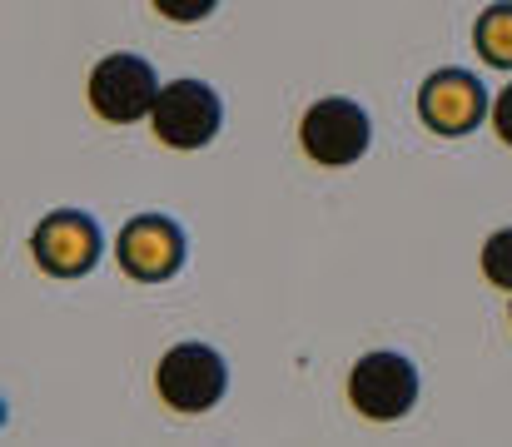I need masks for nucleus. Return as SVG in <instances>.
Instances as JSON below:
<instances>
[{
  "label": "nucleus",
  "instance_id": "1",
  "mask_svg": "<svg viewBox=\"0 0 512 447\" xmlns=\"http://www.w3.org/2000/svg\"><path fill=\"white\" fill-rule=\"evenodd\" d=\"M348 403L368 423H398V418H408L413 403H418V368H413V358H403L393 348L363 353L353 363V373H348Z\"/></svg>",
  "mask_w": 512,
  "mask_h": 447
},
{
  "label": "nucleus",
  "instance_id": "2",
  "mask_svg": "<svg viewBox=\"0 0 512 447\" xmlns=\"http://www.w3.org/2000/svg\"><path fill=\"white\" fill-rule=\"evenodd\" d=\"M155 388H160V403L170 413L194 418V413H209L224 398L229 368H224V358L209 343H174L170 353L160 358V368H155Z\"/></svg>",
  "mask_w": 512,
  "mask_h": 447
},
{
  "label": "nucleus",
  "instance_id": "3",
  "mask_svg": "<svg viewBox=\"0 0 512 447\" xmlns=\"http://www.w3.org/2000/svg\"><path fill=\"white\" fill-rule=\"evenodd\" d=\"M299 145L314 164L324 169H343V164H358L368 145H373V125H368V110L343 100V95H329L319 105L304 110L299 120Z\"/></svg>",
  "mask_w": 512,
  "mask_h": 447
},
{
  "label": "nucleus",
  "instance_id": "4",
  "mask_svg": "<svg viewBox=\"0 0 512 447\" xmlns=\"http://www.w3.org/2000/svg\"><path fill=\"white\" fill-rule=\"evenodd\" d=\"M160 90H165V85L155 80L150 60H140V55H105V60L90 70V85H85L90 110H95L100 120H110V125L145 120V115L155 110Z\"/></svg>",
  "mask_w": 512,
  "mask_h": 447
},
{
  "label": "nucleus",
  "instance_id": "5",
  "mask_svg": "<svg viewBox=\"0 0 512 447\" xmlns=\"http://www.w3.org/2000/svg\"><path fill=\"white\" fill-rule=\"evenodd\" d=\"M150 125H155V140L170 149H204L219 125H224V105L219 95L204 85V80H170L150 110Z\"/></svg>",
  "mask_w": 512,
  "mask_h": 447
},
{
  "label": "nucleus",
  "instance_id": "6",
  "mask_svg": "<svg viewBox=\"0 0 512 447\" xmlns=\"http://www.w3.org/2000/svg\"><path fill=\"white\" fill-rule=\"evenodd\" d=\"M35 259L40 269L60 274V279H75V274H90L105 254V239H100V224L80 209H55L50 219H40L35 229Z\"/></svg>",
  "mask_w": 512,
  "mask_h": 447
},
{
  "label": "nucleus",
  "instance_id": "7",
  "mask_svg": "<svg viewBox=\"0 0 512 447\" xmlns=\"http://www.w3.org/2000/svg\"><path fill=\"white\" fill-rule=\"evenodd\" d=\"M418 115L433 135H468L488 115V90L468 70H433L418 90Z\"/></svg>",
  "mask_w": 512,
  "mask_h": 447
},
{
  "label": "nucleus",
  "instance_id": "8",
  "mask_svg": "<svg viewBox=\"0 0 512 447\" xmlns=\"http://www.w3.org/2000/svg\"><path fill=\"white\" fill-rule=\"evenodd\" d=\"M120 264L125 274L160 284L184 264V229L165 219V214H140L120 229Z\"/></svg>",
  "mask_w": 512,
  "mask_h": 447
},
{
  "label": "nucleus",
  "instance_id": "9",
  "mask_svg": "<svg viewBox=\"0 0 512 447\" xmlns=\"http://www.w3.org/2000/svg\"><path fill=\"white\" fill-rule=\"evenodd\" d=\"M473 45H478V55H483L488 65L512 70V0H498V5H488V10L478 15Z\"/></svg>",
  "mask_w": 512,
  "mask_h": 447
},
{
  "label": "nucleus",
  "instance_id": "10",
  "mask_svg": "<svg viewBox=\"0 0 512 447\" xmlns=\"http://www.w3.org/2000/svg\"><path fill=\"white\" fill-rule=\"evenodd\" d=\"M483 274H488V284H498V289L512 294V229H498L483 244Z\"/></svg>",
  "mask_w": 512,
  "mask_h": 447
},
{
  "label": "nucleus",
  "instance_id": "11",
  "mask_svg": "<svg viewBox=\"0 0 512 447\" xmlns=\"http://www.w3.org/2000/svg\"><path fill=\"white\" fill-rule=\"evenodd\" d=\"M165 20H174V25H199V20H209L214 15V5L219 0H150Z\"/></svg>",
  "mask_w": 512,
  "mask_h": 447
},
{
  "label": "nucleus",
  "instance_id": "12",
  "mask_svg": "<svg viewBox=\"0 0 512 447\" xmlns=\"http://www.w3.org/2000/svg\"><path fill=\"white\" fill-rule=\"evenodd\" d=\"M493 130H498V140L512 149V85L493 100Z\"/></svg>",
  "mask_w": 512,
  "mask_h": 447
},
{
  "label": "nucleus",
  "instance_id": "13",
  "mask_svg": "<svg viewBox=\"0 0 512 447\" xmlns=\"http://www.w3.org/2000/svg\"><path fill=\"white\" fill-rule=\"evenodd\" d=\"M508 318H512V313H508Z\"/></svg>",
  "mask_w": 512,
  "mask_h": 447
}]
</instances>
